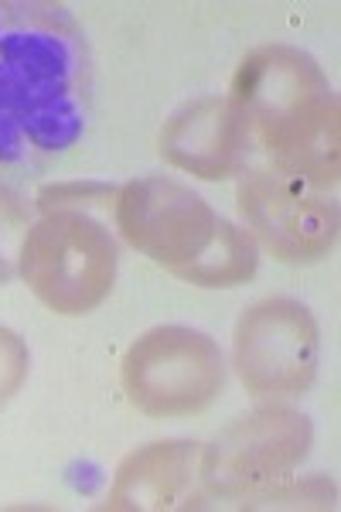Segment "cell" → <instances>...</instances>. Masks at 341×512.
I'll return each mask as SVG.
<instances>
[{
    "mask_svg": "<svg viewBox=\"0 0 341 512\" xmlns=\"http://www.w3.org/2000/svg\"><path fill=\"white\" fill-rule=\"evenodd\" d=\"M93 113V52L52 0H0V171L35 175L79 144Z\"/></svg>",
    "mask_w": 341,
    "mask_h": 512,
    "instance_id": "1",
    "label": "cell"
},
{
    "mask_svg": "<svg viewBox=\"0 0 341 512\" xmlns=\"http://www.w3.org/2000/svg\"><path fill=\"white\" fill-rule=\"evenodd\" d=\"M229 106L253 144L314 192L338 185V96L321 65L294 45H260L239 62Z\"/></svg>",
    "mask_w": 341,
    "mask_h": 512,
    "instance_id": "2",
    "label": "cell"
},
{
    "mask_svg": "<svg viewBox=\"0 0 341 512\" xmlns=\"http://www.w3.org/2000/svg\"><path fill=\"white\" fill-rule=\"evenodd\" d=\"M116 243L103 222L79 209H48L24 233L18 274L48 311L79 318L96 311L116 284Z\"/></svg>",
    "mask_w": 341,
    "mask_h": 512,
    "instance_id": "3",
    "label": "cell"
},
{
    "mask_svg": "<svg viewBox=\"0 0 341 512\" xmlns=\"http://www.w3.org/2000/svg\"><path fill=\"white\" fill-rule=\"evenodd\" d=\"M123 393L147 417H191L212 407L226 386L215 338L185 325H161L133 338L120 362Z\"/></svg>",
    "mask_w": 341,
    "mask_h": 512,
    "instance_id": "4",
    "label": "cell"
},
{
    "mask_svg": "<svg viewBox=\"0 0 341 512\" xmlns=\"http://www.w3.org/2000/svg\"><path fill=\"white\" fill-rule=\"evenodd\" d=\"M318 321L301 301L266 297L253 304L232 335V366L260 403L297 400L318 376Z\"/></svg>",
    "mask_w": 341,
    "mask_h": 512,
    "instance_id": "5",
    "label": "cell"
},
{
    "mask_svg": "<svg viewBox=\"0 0 341 512\" xmlns=\"http://www.w3.org/2000/svg\"><path fill=\"white\" fill-rule=\"evenodd\" d=\"M311 441V420L280 403L236 417L209 444H202V489L209 495L243 499L273 482H284L307 458Z\"/></svg>",
    "mask_w": 341,
    "mask_h": 512,
    "instance_id": "6",
    "label": "cell"
},
{
    "mask_svg": "<svg viewBox=\"0 0 341 512\" xmlns=\"http://www.w3.org/2000/svg\"><path fill=\"white\" fill-rule=\"evenodd\" d=\"M236 205L256 246L284 263H318L338 243V205L280 171H249Z\"/></svg>",
    "mask_w": 341,
    "mask_h": 512,
    "instance_id": "7",
    "label": "cell"
},
{
    "mask_svg": "<svg viewBox=\"0 0 341 512\" xmlns=\"http://www.w3.org/2000/svg\"><path fill=\"white\" fill-rule=\"evenodd\" d=\"M116 229L137 253L178 270L212 243L219 216L202 195L171 178H137L116 192Z\"/></svg>",
    "mask_w": 341,
    "mask_h": 512,
    "instance_id": "8",
    "label": "cell"
},
{
    "mask_svg": "<svg viewBox=\"0 0 341 512\" xmlns=\"http://www.w3.org/2000/svg\"><path fill=\"white\" fill-rule=\"evenodd\" d=\"M161 158L178 171L205 181H226L246 171L253 137L229 99L202 96L171 113L161 130Z\"/></svg>",
    "mask_w": 341,
    "mask_h": 512,
    "instance_id": "9",
    "label": "cell"
},
{
    "mask_svg": "<svg viewBox=\"0 0 341 512\" xmlns=\"http://www.w3.org/2000/svg\"><path fill=\"white\" fill-rule=\"evenodd\" d=\"M202 444L195 441H154L133 451L116 468L103 509L110 512H168L202 506Z\"/></svg>",
    "mask_w": 341,
    "mask_h": 512,
    "instance_id": "10",
    "label": "cell"
},
{
    "mask_svg": "<svg viewBox=\"0 0 341 512\" xmlns=\"http://www.w3.org/2000/svg\"><path fill=\"white\" fill-rule=\"evenodd\" d=\"M256 267H260V246H256V239L246 229L219 219L212 243L195 260L171 270V274L195 287H236L246 284L256 274Z\"/></svg>",
    "mask_w": 341,
    "mask_h": 512,
    "instance_id": "11",
    "label": "cell"
},
{
    "mask_svg": "<svg viewBox=\"0 0 341 512\" xmlns=\"http://www.w3.org/2000/svg\"><path fill=\"white\" fill-rule=\"evenodd\" d=\"M243 509H335L338 506V489L331 478L311 475L297 478V482L284 485H266L260 492H249L239 502Z\"/></svg>",
    "mask_w": 341,
    "mask_h": 512,
    "instance_id": "12",
    "label": "cell"
},
{
    "mask_svg": "<svg viewBox=\"0 0 341 512\" xmlns=\"http://www.w3.org/2000/svg\"><path fill=\"white\" fill-rule=\"evenodd\" d=\"M28 205L18 192L0 185V284L18 274V253L28 233Z\"/></svg>",
    "mask_w": 341,
    "mask_h": 512,
    "instance_id": "13",
    "label": "cell"
},
{
    "mask_svg": "<svg viewBox=\"0 0 341 512\" xmlns=\"http://www.w3.org/2000/svg\"><path fill=\"white\" fill-rule=\"evenodd\" d=\"M31 369V352L28 342L11 332V328H0V407L7 400H14V393L24 386Z\"/></svg>",
    "mask_w": 341,
    "mask_h": 512,
    "instance_id": "14",
    "label": "cell"
}]
</instances>
